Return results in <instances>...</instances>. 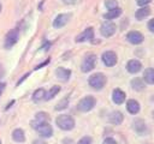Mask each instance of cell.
<instances>
[{"label":"cell","mask_w":154,"mask_h":144,"mask_svg":"<svg viewBox=\"0 0 154 144\" xmlns=\"http://www.w3.org/2000/svg\"><path fill=\"white\" fill-rule=\"evenodd\" d=\"M77 144H93V142H91V138H90V137H87V136H85V137L81 138Z\"/></svg>","instance_id":"83f0119b"},{"label":"cell","mask_w":154,"mask_h":144,"mask_svg":"<svg viewBox=\"0 0 154 144\" xmlns=\"http://www.w3.org/2000/svg\"><path fill=\"white\" fill-rule=\"evenodd\" d=\"M134 128L137 133L142 134L146 131V122L142 119H135L134 120Z\"/></svg>","instance_id":"e0dca14e"},{"label":"cell","mask_w":154,"mask_h":144,"mask_svg":"<svg viewBox=\"0 0 154 144\" xmlns=\"http://www.w3.org/2000/svg\"><path fill=\"white\" fill-rule=\"evenodd\" d=\"M102 144H117V142H116L113 138H106Z\"/></svg>","instance_id":"f546056e"},{"label":"cell","mask_w":154,"mask_h":144,"mask_svg":"<svg viewBox=\"0 0 154 144\" xmlns=\"http://www.w3.org/2000/svg\"><path fill=\"white\" fill-rule=\"evenodd\" d=\"M70 17H71V14H69V13H61V14H58V16L55 17L54 22H53V26L57 28V29L63 28L64 25L67 24Z\"/></svg>","instance_id":"9c48e42d"},{"label":"cell","mask_w":154,"mask_h":144,"mask_svg":"<svg viewBox=\"0 0 154 144\" xmlns=\"http://www.w3.org/2000/svg\"><path fill=\"white\" fill-rule=\"evenodd\" d=\"M141 68H142V64L138 60L132 59V60L128 61V64H126V70L130 73H137L141 71Z\"/></svg>","instance_id":"7c38bea8"},{"label":"cell","mask_w":154,"mask_h":144,"mask_svg":"<svg viewBox=\"0 0 154 144\" xmlns=\"http://www.w3.org/2000/svg\"><path fill=\"white\" fill-rule=\"evenodd\" d=\"M48 120H49V115L45 112L37 113L35 116V121H37V122H43V121H48Z\"/></svg>","instance_id":"d4e9b609"},{"label":"cell","mask_w":154,"mask_h":144,"mask_svg":"<svg viewBox=\"0 0 154 144\" xmlns=\"http://www.w3.org/2000/svg\"><path fill=\"white\" fill-rule=\"evenodd\" d=\"M116 29H117L116 28V24L112 23V22H109V20H107V22L102 23V25L100 28V32H101L102 36L109 37V36H112L116 32Z\"/></svg>","instance_id":"52a82bcc"},{"label":"cell","mask_w":154,"mask_h":144,"mask_svg":"<svg viewBox=\"0 0 154 144\" xmlns=\"http://www.w3.org/2000/svg\"><path fill=\"white\" fill-rule=\"evenodd\" d=\"M31 126L37 131V133L41 136V137H45V138H48L53 134V128L52 126L49 125L48 121H43V122H37V121H32L31 122Z\"/></svg>","instance_id":"6da1fadb"},{"label":"cell","mask_w":154,"mask_h":144,"mask_svg":"<svg viewBox=\"0 0 154 144\" xmlns=\"http://www.w3.org/2000/svg\"><path fill=\"white\" fill-rule=\"evenodd\" d=\"M112 100L116 104H122L125 101V92L120 89H114L112 92Z\"/></svg>","instance_id":"5bb4252c"},{"label":"cell","mask_w":154,"mask_h":144,"mask_svg":"<svg viewBox=\"0 0 154 144\" xmlns=\"http://www.w3.org/2000/svg\"><path fill=\"white\" fill-rule=\"evenodd\" d=\"M67 104H69V97H65V98H63L60 102H58V104L55 106V109H57V110L65 109V108L67 107Z\"/></svg>","instance_id":"484cf974"},{"label":"cell","mask_w":154,"mask_h":144,"mask_svg":"<svg viewBox=\"0 0 154 144\" xmlns=\"http://www.w3.org/2000/svg\"><path fill=\"white\" fill-rule=\"evenodd\" d=\"M95 104H96V100L93 96H85L78 102L77 108L81 112H89V110H91L94 108Z\"/></svg>","instance_id":"5b68a950"},{"label":"cell","mask_w":154,"mask_h":144,"mask_svg":"<svg viewBox=\"0 0 154 144\" xmlns=\"http://www.w3.org/2000/svg\"><path fill=\"white\" fill-rule=\"evenodd\" d=\"M55 76L61 82H67L69 78H70V76H71V71L67 70V68H64V67H58L55 70Z\"/></svg>","instance_id":"4fadbf2b"},{"label":"cell","mask_w":154,"mask_h":144,"mask_svg":"<svg viewBox=\"0 0 154 144\" xmlns=\"http://www.w3.org/2000/svg\"><path fill=\"white\" fill-rule=\"evenodd\" d=\"M0 12H1V4H0Z\"/></svg>","instance_id":"d590c367"},{"label":"cell","mask_w":154,"mask_h":144,"mask_svg":"<svg viewBox=\"0 0 154 144\" xmlns=\"http://www.w3.org/2000/svg\"><path fill=\"white\" fill-rule=\"evenodd\" d=\"M12 138L18 142V143H23L25 140V136H24V131L20 130V128H16L13 132H12Z\"/></svg>","instance_id":"d6986e66"},{"label":"cell","mask_w":154,"mask_h":144,"mask_svg":"<svg viewBox=\"0 0 154 144\" xmlns=\"http://www.w3.org/2000/svg\"><path fill=\"white\" fill-rule=\"evenodd\" d=\"M120 14H122V10H120L119 7H117V8H114V10H109L107 13H105V14H103V18H105V19H114V18L119 17Z\"/></svg>","instance_id":"44dd1931"},{"label":"cell","mask_w":154,"mask_h":144,"mask_svg":"<svg viewBox=\"0 0 154 144\" xmlns=\"http://www.w3.org/2000/svg\"><path fill=\"white\" fill-rule=\"evenodd\" d=\"M105 6L109 10H114L118 7V1L117 0H105Z\"/></svg>","instance_id":"4316f807"},{"label":"cell","mask_w":154,"mask_h":144,"mask_svg":"<svg viewBox=\"0 0 154 144\" xmlns=\"http://www.w3.org/2000/svg\"><path fill=\"white\" fill-rule=\"evenodd\" d=\"M149 13H150V8L147 7V6H144V7H142V8H140V10L136 11L135 17H136L138 20H142V19H144L147 16H149Z\"/></svg>","instance_id":"ac0fdd59"},{"label":"cell","mask_w":154,"mask_h":144,"mask_svg":"<svg viewBox=\"0 0 154 144\" xmlns=\"http://www.w3.org/2000/svg\"><path fill=\"white\" fill-rule=\"evenodd\" d=\"M5 86H6V84H5V83H0V95H1V92L4 91Z\"/></svg>","instance_id":"836d02e7"},{"label":"cell","mask_w":154,"mask_h":144,"mask_svg":"<svg viewBox=\"0 0 154 144\" xmlns=\"http://www.w3.org/2000/svg\"><path fill=\"white\" fill-rule=\"evenodd\" d=\"M4 73H5V71H4V67H2V65L0 64V79H1V77L4 76Z\"/></svg>","instance_id":"e575fe53"},{"label":"cell","mask_w":154,"mask_h":144,"mask_svg":"<svg viewBox=\"0 0 154 144\" xmlns=\"http://www.w3.org/2000/svg\"><path fill=\"white\" fill-rule=\"evenodd\" d=\"M101 58H102L103 64H105L106 66H108V67L114 66V65L117 64V54H116L114 52H112V50H107V52H105V53L102 54Z\"/></svg>","instance_id":"ba28073f"},{"label":"cell","mask_w":154,"mask_h":144,"mask_svg":"<svg viewBox=\"0 0 154 144\" xmlns=\"http://www.w3.org/2000/svg\"><path fill=\"white\" fill-rule=\"evenodd\" d=\"M106 82H107L106 76H105L103 73H100V72L91 74V76L89 77V80H88L89 85H90L93 89H95V90H101V89L106 85Z\"/></svg>","instance_id":"7a4b0ae2"},{"label":"cell","mask_w":154,"mask_h":144,"mask_svg":"<svg viewBox=\"0 0 154 144\" xmlns=\"http://www.w3.org/2000/svg\"><path fill=\"white\" fill-rule=\"evenodd\" d=\"M126 40L132 44H140L143 42V35L140 31H130L126 35Z\"/></svg>","instance_id":"30bf717a"},{"label":"cell","mask_w":154,"mask_h":144,"mask_svg":"<svg viewBox=\"0 0 154 144\" xmlns=\"http://www.w3.org/2000/svg\"><path fill=\"white\" fill-rule=\"evenodd\" d=\"M126 109L131 114H137L140 112V103L136 100H129L126 102Z\"/></svg>","instance_id":"2e32d148"},{"label":"cell","mask_w":154,"mask_h":144,"mask_svg":"<svg viewBox=\"0 0 154 144\" xmlns=\"http://www.w3.org/2000/svg\"><path fill=\"white\" fill-rule=\"evenodd\" d=\"M65 4H76L77 1H79V0H63Z\"/></svg>","instance_id":"d6a6232c"},{"label":"cell","mask_w":154,"mask_h":144,"mask_svg":"<svg viewBox=\"0 0 154 144\" xmlns=\"http://www.w3.org/2000/svg\"><path fill=\"white\" fill-rule=\"evenodd\" d=\"M45 96H46L45 89H37V90L34 92V95H32V100H34L35 102H40V101L45 100Z\"/></svg>","instance_id":"603a6c76"},{"label":"cell","mask_w":154,"mask_h":144,"mask_svg":"<svg viewBox=\"0 0 154 144\" xmlns=\"http://www.w3.org/2000/svg\"><path fill=\"white\" fill-rule=\"evenodd\" d=\"M150 1H152V0H137V4H138L140 6H143V7H144V6H147Z\"/></svg>","instance_id":"f1b7e54d"},{"label":"cell","mask_w":154,"mask_h":144,"mask_svg":"<svg viewBox=\"0 0 154 144\" xmlns=\"http://www.w3.org/2000/svg\"><path fill=\"white\" fill-rule=\"evenodd\" d=\"M143 79L148 84H154V68H147L143 73Z\"/></svg>","instance_id":"ffe728a7"},{"label":"cell","mask_w":154,"mask_h":144,"mask_svg":"<svg viewBox=\"0 0 154 144\" xmlns=\"http://www.w3.org/2000/svg\"><path fill=\"white\" fill-rule=\"evenodd\" d=\"M18 38H19V30H18L17 28L10 30V31L7 32V35H6V37H5L4 47H5L6 49H11V48L17 43Z\"/></svg>","instance_id":"277c9868"},{"label":"cell","mask_w":154,"mask_h":144,"mask_svg":"<svg viewBox=\"0 0 154 144\" xmlns=\"http://www.w3.org/2000/svg\"><path fill=\"white\" fill-rule=\"evenodd\" d=\"M0 144H1V142H0Z\"/></svg>","instance_id":"8d00e7d4"},{"label":"cell","mask_w":154,"mask_h":144,"mask_svg":"<svg viewBox=\"0 0 154 144\" xmlns=\"http://www.w3.org/2000/svg\"><path fill=\"white\" fill-rule=\"evenodd\" d=\"M32 144H47V143L43 142V140H41V139H36V140L32 142Z\"/></svg>","instance_id":"1f68e13d"},{"label":"cell","mask_w":154,"mask_h":144,"mask_svg":"<svg viewBox=\"0 0 154 144\" xmlns=\"http://www.w3.org/2000/svg\"><path fill=\"white\" fill-rule=\"evenodd\" d=\"M148 29H149L152 32H154V18L149 20V23H148Z\"/></svg>","instance_id":"4dcf8cb0"},{"label":"cell","mask_w":154,"mask_h":144,"mask_svg":"<svg viewBox=\"0 0 154 144\" xmlns=\"http://www.w3.org/2000/svg\"><path fill=\"white\" fill-rule=\"evenodd\" d=\"M55 124L58 125L59 128H61L64 131H70L75 127V120L70 115H66V114L59 115L55 119Z\"/></svg>","instance_id":"3957f363"},{"label":"cell","mask_w":154,"mask_h":144,"mask_svg":"<svg viewBox=\"0 0 154 144\" xmlns=\"http://www.w3.org/2000/svg\"><path fill=\"white\" fill-rule=\"evenodd\" d=\"M94 38V30L93 28H87L82 34H79L76 37V42H84V41H91Z\"/></svg>","instance_id":"8fae6325"},{"label":"cell","mask_w":154,"mask_h":144,"mask_svg":"<svg viewBox=\"0 0 154 144\" xmlns=\"http://www.w3.org/2000/svg\"><path fill=\"white\" fill-rule=\"evenodd\" d=\"M123 119H124V116L120 112H112L108 116V121L113 125H120L123 122Z\"/></svg>","instance_id":"9a60e30c"},{"label":"cell","mask_w":154,"mask_h":144,"mask_svg":"<svg viewBox=\"0 0 154 144\" xmlns=\"http://www.w3.org/2000/svg\"><path fill=\"white\" fill-rule=\"evenodd\" d=\"M95 64H96V55L95 54H88L83 59V61H82V65H81L82 72H89V71H91L95 67Z\"/></svg>","instance_id":"8992f818"},{"label":"cell","mask_w":154,"mask_h":144,"mask_svg":"<svg viewBox=\"0 0 154 144\" xmlns=\"http://www.w3.org/2000/svg\"><path fill=\"white\" fill-rule=\"evenodd\" d=\"M59 91H60V86H58V85L52 86V88H51V90H49L48 92H46L45 100H51V98H53V97H54Z\"/></svg>","instance_id":"cb8c5ba5"},{"label":"cell","mask_w":154,"mask_h":144,"mask_svg":"<svg viewBox=\"0 0 154 144\" xmlns=\"http://www.w3.org/2000/svg\"><path fill=\"white\" fill-rule=\"evenodd\" d=\"M131 86H132V89L136 90V91H142V90L144 89V83H143V80L140 79V78H134V79L131 80Z\"/></svg>","instance_id":"7402d4cb"}]
</instances>
